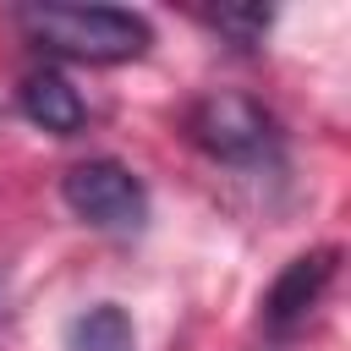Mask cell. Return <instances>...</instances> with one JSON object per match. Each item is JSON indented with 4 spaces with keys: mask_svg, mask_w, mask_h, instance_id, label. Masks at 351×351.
Wrapping results in <instances>:
<instances>
[{
    "mask_svg": "<svg viewBox=\"0 0 351 351\" xmlns=\"http://www.w3.org/2000/svg\"><path fill=\"white\" fill-rule=\"evenodd\" d=\"M11 16L33 49L88 60V66L137 60L154 44V27L137 11H115V5H16Z\"/></svg>",
    "mask_w": 351,
    "mask_h": 351,
    "instance_id": "6da1fadb",
    "label": "cell"
},
{
    "mask_svg": "<svg viewBox=\"0 0 351 351\" xmlns=\"http://www.w3.org/2000/svg\"><path fill=\"white\" fill-rule=\"evenodd\" d=\"M186 137H192L203 154L225 159V165H252V159H263V154L280 143V126H274V115H269L258 99H247V93H203V99L186 110Z\"/></svg>",
    "mask_w": 351,
    "mask_h": 351,
    "instance_id": "7a4b0ae2",
    "label": "cell"
},
{
    "mask_svg": "<svg viewBox=\"0 0 351 351\" xmlns=\"http://www.w3.org/2000/svg\"><path fill=\"white\" fill-rule=\"evenodd\" d=\"M60 197L77 219L99 230H137L148 219V192L121 159H82L60 176Z\"/></svg>",
    "mask_w": 351,
    "mask_h": 351,
    "instance_id": "3957f363",
    "label": "cell"
},
{
    "mask_svg": "<svg viewBox=\"0 0 351 351\" xmlns=\"http://www.w3.org/2000/svg\"><path fill=\"white\" fill-rule=\"evenodd\" d=\"M335 269H340V247H313V252L291 258V263L280 269V280L269 285V296H263V324H269L274 335L296 329V324L318 307V296L329 291Z\"/></svg>",
    "mask_w": 351,
    "mask_h": 351,
    "instance_id": "277c9868",
    "label": "cell"
},
{
    "mask_svg": "<svg viewBox=\"0 0 351 351\" xmlns=\"http://www.w3.org/2000/svg\"><path fill=\"white\" fill-rule=\"evenodd\" d=\"M22 115L33 121V126H44V132H55V137H77L82 132V121H88V110H82V93L60 77V71H33V77H22Z\"/></svg>",
    "mask_w": 351,
    "mask_h": 351,
    "instance_id": "5b68a950",
    "label": "cell"
},
{
    "mask_svg": "<svg viewBox=\"0 0 351 351\" xmlns=\"http://www.w3.org/2000/svg\"><path fill=\"white\" fill-rule=\"evenodd\" d=\"M66 351H137V329H132L126 307L99 302V307H88V313L71 318V329H66Z\"/></svg>",
    "mask_w": 351,
    "mask_h": 351,
    "instance_id": "8992f818",
    "label": "cell"
},
{
    "mask_svg": "<svg viewBox=\"0 0 351 351\" xmlns=\"http://www.w3.org/2000/svg\"><path fill=\"white\" fill-rule=\"evenodd\" d=\"M208 22H214L236 49H258L263 33H269V22H274V11H269V5H219V11H208Z\"/></svg>",
    "mask_w": 351,
    "mask_h": 351,
    "instance_id": "52a82bcc",
    "label": "cell"
}]
</instances>
